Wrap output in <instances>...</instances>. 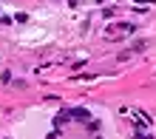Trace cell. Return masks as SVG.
I'll use <instances>...</instances> for the list:
<instances>
[{"instance_id":"obj_3","label":"cell","mask_w":156,"mask_h":139,"mask_svg":"<svg viewBox=\"0 0 156 139\" xmlns=\"http://www.w3.org/2000/svg\"><path fill=\"white\" fill-rule=\"evenodd\" d=\"M133 139H148V136H145V134H136V136H133Z\"/></svg>"},{"instance_id":"obj_1","label":"cell","mask_w":156,"mask_h":139,"mask_svg":"<svg viewBox=\"0 0 156 139\" xmlns=\"http://www.w3.org/2000/svg\"><path fill=\"white\" fill-rule=\"evenodd\" d=\"M71 116H77L80 122H91V119H88L91 114H88V111H82V108H77V111H71Z\"/></svg>"},{"instance_id":"obj_2","label":"cell","mask_w":156,"mask_h":139,"mask_svg":"<svg viewBox=\"0 0 156 139\" xmlns=\"http://www.w3.org/2000/svg\"><path fill=\"white\" fill-rule=\"evenodd\" d=\"M68 119H71V111H62V114H57V119H54V125L60 128V125H66Z\"/></svg>"}]
</instances>
